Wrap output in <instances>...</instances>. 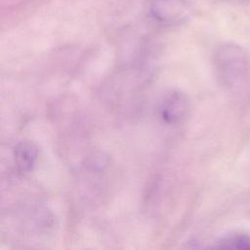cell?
<instances>
[{"label": "cell", "instance_id": "obj_1", "mask_svg": "<svg viewBox=\"0 0 250 250\" xmlns=\"http://www.w3.org/2000/svg\"><path fill=\"white\" fill-rule=\"evenodd\" d=\"M214 64L220 84L226 88H233L245 75L247 57L239 45L225 43L217 49Z\"/></svg>", "mask_w": 250, "mask_h": 250}, {"label": "cell", "instance_id": "obj_2", "mask_svg": "<svg viewBox=\"0 0 250 250\" xmlns=\"http://www.w3.org/2000/svg\"><path fill=\"white\" fill-rule=\"evenodd\" d=\"M151 17L163 24H180L188 21L192 8L186 0H153L150 4Z\"/></svg>", "mask_w": 250, "mask_h": 250}, {"label": "cell", "instance_id": "obj_3", "mask_svg": "<svg viewBox=\"0 0 250 250\" xmlns=\"http://www.w3.org/2000/svg\"><path fill=\"white\" fill-rule=\"evenodd\" d=\"M189 107L188 97L180 90L170 91L163 99L160 106V116L166 124L181 122L188 114Z\"/></svg>", "mask_w": 250, "mask_h": 250}, {"label": "cell", "instance_id": "obj_4", "mask_svg": "<svg viewBox=\"0 0 250 250\" xmlns=\"http://www.w3.org/2000/svg\"><path fill=\"white\" fill-rule=\"evenodd\" d=\"M38 157V147L31 141H21L14 147V159L21 172H30Z\"/></svg>", "mask_w": 250, "mask_h": 250}, {"label": "cell", "instance_id": "obj_5", "mask_svg": "<svg viewBox=\"0 0 250 250\" xmlns=\"http://www.w3.org/2000/svg\"><path fill=\"white\" fill-rule=\"evenodd\" d=\"M216 247L230 249H250V235L245 233H234L221 238Z\"/></svg>", "mask_w": 250, "mask_h": 250}, {"label": "cell", "instance_id": "obj_6", "mask_svg": "<svg viewBox=\"0 0 250 250\" xmlns=\"http://www.w3.org/2000/svg\"><path fill=\"white\" fill-rule=\"evenodd\" d=\"M221 2H226L229 4H249L250 0H218Z\"/></svg>", "mask_w": 250, "mask_h": 250}]
</instances>
